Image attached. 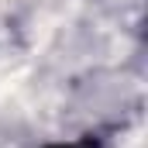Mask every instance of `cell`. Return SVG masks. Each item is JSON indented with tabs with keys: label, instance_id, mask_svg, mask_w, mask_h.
Listing matches in <instances>:
<instances>
[{
	"label": "cell",
	"instance_id": "6da1fadb",
	"mask_svg": "<svg viewBox=\"0 0 148 148\" xmlns=\"http://www.w3.org/2000/svg\"><path fill=\"white\" fill-rule=\"evenodd\" d=\"M41 148H100V145L90 138H79V141H52V145H41Z\"/></svg>",
	"mask_w": 148,
	"mask_h": 148
}]
</instances>
